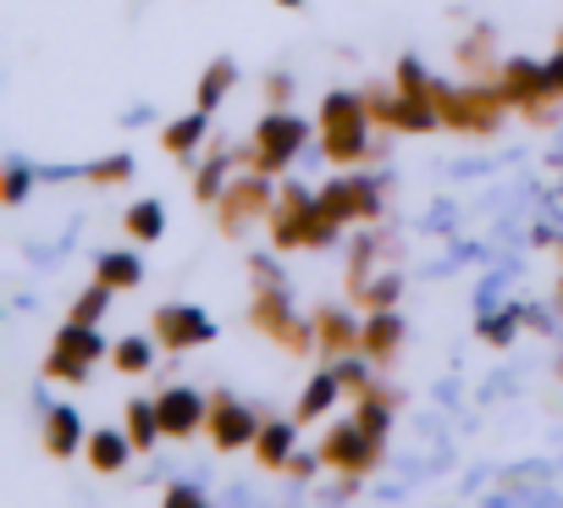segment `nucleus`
Returning <instances> with one entry per match:
<instances>
[{
  "label": "nucleus",
  "mask_w": 563,
  "mask_h": 508,
  "mask_svg": "<svg viewBox=\"0 0 563 508\" xmlns=\"http://www.w3.org/2000/svg\"><path fill=\"white\" fill-rule=\"evenodd\" d=\"M514 321H519L514 310H508V316H481V338H486V343H508V338H514Z\"/></svg>",
  "instance_id": "cd10ccee"
},
{
  "label": "nucleus",
  "mask_w": 563,
  "mask_h": 508,
  "mask_svg": "<svg viewBox=\"0 0 563 508\" xmlns=\"http://www.w3.org/2000/svg\"><path fill=\"white\" fill-rule=\"evenodd\" d=\"M398 343H404V321H398L393 310H376V316L365 321V338H360V349H365V354L382 365V360H387Z\"/></svg>",
  "instance_id": "ddd939ff"
},
{
  "label": "nucleus",
  "mask_w": 563,
  "mask_h": 508,
  "mask_svg": "<svg viewBox=\"0 0 563 508\" xmlns=\"http://www.w3.org/2000/svg\"><path fill=\"white\" fill-rule=\"evenodd\" d=\"M194 188H199L205 205H216V199L227 194V155H210V161L199 166V183H194Z\"/></svg>",
  "instance_id": "b1692460"
},
{
  "label": "nucleus",
  "mask_w": 563,
  "mask_h": 508,
  "mask_svg": "<svg viewBox=\"0 0 563 508\" xmlns=\"http://www.w3.org/2000/svg\"><path fill=\"white\" fill-rule=\"evenodd\" d=\"M497 89H503L508 106H541V100H558V95H552V78H547V62H508Z\"/></svg>",
  "instance_id": "0eeeda50"
},
{
  "label": "nucleus",
  "mask_w": 563,
  "mask_h": 508,
  "mask_svg": "<svg viewBox=\"0 0 563 508\" xmlns=\"http://www.w3.org/2000/svg\"><path fill=\"white\" fill-rule=\"evenodd\" d=\"M382 453V437H371L365 426H360V415L354 420H343V426H332V437H327V448H321V459H332L338 470H371V459Z\"/></svg>",
  "instance_id": "7ed1b4c3"
},
{
  "label": "nucleus",
  "mask_w": 563,
  "mask_h": 508,
  "mask_svg": "<svg viewBox=\"0 0 563 508\" xmlns=\"http://www.w3.org/2000/svg\"><path fill=\"white\" fill-rule=\"evenodd\" d=\"M254 453H260L271 470H288V459H294V426H288V420H265L260 437H254Z\"/></svg>",
  "instance_id": "2eb2a0df"
},
{
  "label": "nucleus",
  "mask_w": 563,
  "mask_h": 508,
  "mask_svg": "<svg viewBox=\"0 0 563 508\" xmlns=\"http://www.w3.org/2000/svg\"><path fill=\"white\" fill-rule=\"evenodd\" d=\"M321 144H327L332 161H360V155H365V117L327 122V128H321Z\"/></svg>",
  "instance_id": "f8f14e48"
},
{
  "label": "nucleus",
  "mask_w": 563,
  "mask_h": 508,
  "mask_svg": "<svg viewBox=\"0 0 563 508\" xmlns=\"http://www.w3.org/2000/svg\"><path fill=\"white\" fill-rule=\"evenodd\" d=\"M139 448H133V437L128 431H89V459H95V470H122L128 459H133Z\"/></svg>",
  "instance_id": "4468645a"
},
{
  "label": "nucleus",
  "mask_w": 563,
  "mask_h": 508,
  "mask_svg": "<svg viewBox=\"0 0 563 508\" xmlns=\"http://www.w3.org/2000/svg\"><path fill=\"white\" fill-rule=\"evenodd\" d=\"M128 232H133L139 243H155V238L166 232V210H161L155 199H139V205L128 210Z\"/></svg>",
  "instance_id": "6ab92c4d"
},
{
  "label": "nucleus",
  "mask_w": 563,
  "mask_h": 508,
  "mask_svg": "<svg viewBox=\"0 0 563 508\" xmlns=\"http://www.w3.org/2000/svg\"><path fill=\"white\" fill-rule=\"evenodd\" d=\"M547 78H552V95H563V51L547 62Z\"/></svg>",
  "instance_id": "2f4dec72"
},
{
  "label": "nucleus",
  "mask_w": 563,
  "mask_h": 508,
  "mask_svg": "<svg viewBox=\"0 0 563 508\" xmlns=\"http://www.w3.org/2000/svg\"><path fill=\"white\" fill-rule=\"evenodd\" d=\"M100 354H106L100 332L84 327V321H67L62 338H56V349H51V376H56V382H84L89 365H95Z\"/></svg>",
  "instance_id": "f03ea898"
},
{
  "label": "nucleus",
  "mask_w": 563,
  "mask_h": 508,
  "mask_svg": "<svg viewBox=\"0 0 563 508\" xmlns=\"http://www.w3.org/2000/svg\"><path fill=\"white\" fill-rule=\"evenodd\" d=\"M305 144H310L305 117H294V111H271V117L254 128V166H260V172H276V166H288Z\"/></svg>",
  "instance_id": "f257e3e1"
},
{
  "label": "nucleus",
  "mask_w": 563,
  "mask_h": 508,
  "mask_svg": "<svg viewBox=\"0 0 563 508\" xmlns=\"http://www.w3.org/2000/svg\"><path fill=\"white\" fill-rule=\"evenodd\" d=\"M117 288H106V283H95L84 299H78V310H73V321H84V327H95L100 316H106V299H111Z\"/></svg>",
  "instance_id": "a878e982"
},
{
  "label": "nucleus",
  "mask_w": 563,
  "mask_h": 508,
  "mask_svg": "<svg viewBox=\"0 0 563 508\" xmlns=\"http://www.w3.org/2000/svg\"><path fill=\"white\" fill-rule=\"evenodd\" d=\"M354 294H360V305H371V310H393L398 277H365V283H354Z\"/></svg>",
  "instance_id": "393cba45"
},
{
  "label": "nucleus",
  "mask_w": 563,
  "mask_h": 508,
  "mask_svg": "<svg viewBox=\"0 0 563 508\" xmlns=\"http://www.w3.org/2000/svg\"><path fill=\"white\" fill-rule=\"evenodd\" d=\"M276 7H305V0H276Z\"/></svg>",
  "instance_id": "473e14b6"
},
{
  "label": "nucleus",
  "mask_w": 563,
  "mask_h": 508,
  "mask_svg": "<svg viewBox=\"0 0 563 508\" xmlns=\"http://www.w3.org/2000/svg\"><path fill=\"white\" fill-rule=\"evenodd\" d=\"M343 393H349V387L338 382V371H316V382H310L305 398H299V415H305V420H310V415H327Z\"/></svg>",
  "instance_id": "f3484780"
},
{
  "label": "nucleus",
  "mask_w": 563,
  "mask_h": 508,
  "mask_svg": "<svg viewBox=\"0 0 563 508\" xmlns=\"http://www.w3.org/2000/svg\"><path fill=\"white\" fill-rule=\"evenodd\" d=\"M321 199H327V210H332L343 227H349L354 216H376V205H382L376 183H365V177H338V183H332Z\"/></svg>",
  "instance_id": "6e6552de"
},
{
  "label": "nucleus",
  "mask_w": 563,
  "mask_h": 508,
  "mask_svg": "<svg viewBox=\"0 0 563 508\" xmlns=\"http://www.w3.org/2000/svg\"><path fill=\"white\" fill-rule=\"evenodd\" d=\"M265 89H271V100H288V95H294V78L276 73V78H265Z\"/></svg>",
  "instance_id": "7c9ffc66"
},
{
  "label": "nucleus",
  "mask_w": 563,
  "mask_h": 508,
  "mask_svg": "<svg viewBox=\"0 0 563 508\" xmlns=\"http://www.w3.org/2000/svg\"><path fill=\"white\" fill-rule=\"evenodd\" d=\"M316 332H321V349L327 354H349V349H360V338H365V327L338 305V310H321L316 316Z\"/></svg>",
  "instance_id": "9b49d317"
},
{
  "label": "nucleus",
  "mask_w": 563,
  "mask_h": 508,
  "mask_svg": "<svg viewBox=\"0 0 563 508\" xmlns=\"http://www.w3.org/2000/svg\"><path fill=\"white\" fill-rule=\"evenodd\" d=\"M139 277H144V266L133 249H117V254H100L95 261V283H106V288H139Z\"/></svg>",
  "instance_id": "dca6fc26"
},
{
  "label": "nucleus",
  "mask_w": 563,
  "mask_h": 508,
  "mask_svg": "<svg viewBox=\"0 0 563 508\" xmlns=\"http://www.w3.org/2000/svg\"><path fill=\"white\" fill-rule=\"evenodd\" d=\"M210 437H216L221 453H232V448H254V437H260V415L243 409V404H232V398H216V409H210Z\"/></svg>",
  "instance_id": "423d86ee"
},
{
  "label": "nucleus",
  "mask_w": 563,
  "mask_h": 508,
  "mask_svg": "<svg viewBox=\"0 0 563 508\" xmlns=\"http://www.w3.org/2000/svg\"><path fill=\"white\" fill-rule=\"evenodd\" d=\"M199 139H205V111H194V117H183V122L166 128V150H172V155H194Z\"/></svg>",
  "instance_id": "412c9836"
},
{
  "label": "nucleus",
  "mask_w": 563,
  "mask_h": 508,
  "mask_svg": "<svg viewBox=\"0 0 563 508\" xmlns=\"http://www.w3.org/2000/svg\"><path fill=\"white\" fill-rule=\"evenodd\" d=\"M29 188H34V172H29V166H12V172H7V205H23Z\"/></svg>",
  "instance_id": "c85d7f7f"
},
{
  "label": "nucleus",
  "mask_w": 563,
  "mask_h": 508,
  "mask_svg": "<svg viewBox=\"0 0 563 508\" xmlns=\"http://www.w3.org/2000/svg\"><path fill=\"white\" fill-rule=\"evenodd\" d=\"M117 365H122L128 376H144V371L155 365V343H144V338H122V343H117Z\"/></svg>",
  "instance_id": "5701e85b"
},
{
  "label": "nucleus",
  "mask_w": 563,
  "mask_h": 508,
  "mask_svg": "<svg viewBox=\"0 0 563 508\" xmlns=\"http://www.w3.org/2000/svg\"><path fill=\"white\" fill-rule=\"evenodd\" d=\"M210 338H216V327H210L205 310H188V305L155 310V343H166V349H199Z\"/></svg>",
  "instance_id": "20e7f679"
},
{
  "label": "nucleus",
  "mask_w": 563,
  "mask_h": 508,
  "mask_svg": "<svg viewBox=\"0 0 563 508\" xmlns=\"http://www.w3.org/2000/svg\"><path fill=\"white\" fill-rule=\"evenodd\" d=\"M265 210H271V172H260V166L221 194V221H227V227H249V221L265 216Z\"/></svg>",
  "instance_id": "39448f33"
},
{
  "label": "nucleus",
  "mask_w": 563,
  "mask_h": 508,
  "mask_svg": "<svg viewBox=\"0 0 563 508\" xmlns=\"http://www.w3.org/2000/svg\"><path fill=\"white\" fill-rule=\"evenodd\" d=\"M332 371L349 393H365L371 387V354H332Z\"/></svg>",
  "instance_id": "4be33fe9"
},
{
  "label": "nucleus",
  "mask_w": 563,
  "mask_h": 508,
  "mask_svg": "<svg viewBox=\"0 0 563 508\" xmlns=\"http://www.w3.org/2000/svg\"><path fill=\"white\" fill-rule=\"evenodd\" d=\"M128 177H133V161L128 155H117L106 166H89V183H128Z\"/></svg>",
  "instance_id": "bb28decb"
},
{
  "label": "nucleus",
  "mask_w": 563,
  "mask_h": 508,
  "mask_svg": "<svg viewBox=\"0 0 563 508\" xmlns=\"http://www.w3.org/2000/svg\"><path fill=\"white\" fill-rule=\"evenodd\" d=\"M45 448H51L56 459H73L78 448H89V431H84L78 409H51V415H45Z\"/></svg>",
  "instance_id": "9d476101"
},
{
  "label": "nucleus",
  "mask_w": 563,
  "mask_h": 508,
  "mask_svg": "<svg viewBox=\"0 0 563 508\" xmlns=\"http://www.w3.org/2000/svg\"><path fill=\"white\" fill-rule=\"evenodd\" d=\"M128 437H133V448H139V453H150V448H155V437H166L161 409H155V404H133V409H128Z\"/></svg>",
  "instance_id": "a211bd4d"
},
{
  "label": "nucleus",
  "mask_w": 563,
  "mask_h": 508,
  "mask_svg": "<svg viewBox=\"0 0 563 508\" xmlns=\"http://www.w3.org/2000/svg\"><path fill=\"white\" fill-rule=\"evenodd\" d=\"M166 503H177V508H194V503H205V492H199V486H172V492H166Z\"/></svg>",
  "instance_id": "c756f323"
},
{
  "label": "nucleus",
  "mask_w": 563,
  "mask_h": 508,
  "mask_svg": "<svg viewBox=\"0 0 563 508\" xmlns=\"http://www.w3.org/2000/svg\"><path fill=\"white\" fill-rule=\"evenodd\" d=\"M232 78H238V73H232V62H210V73L199 78V111H205V117H210V111H216V100L232 89Z\"/></svg>",
  "instance_id": "aec40b11"
},
{
  "label": "nucleus",
  "mask_w": 563,
  "mask_h": 508,
  "mask_svg": "<svg viewBox=\"0 0 563 508\" xmlns=\"http://www.w3.org/2000/svg\"><path fill=\"white\" fill-rule=\"evenodd\" d=\"M161 426H166V437H188L199 420H205V398L194 393V387H172V393H161Z\"/></svg>",
  "instance_id": "1a4fd4ad"
}]
</instances>
